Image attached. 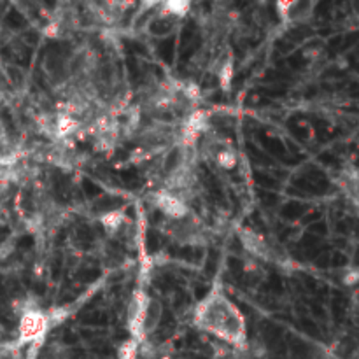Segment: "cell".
<instances>
[{
	"label": "cell",
	"instance_id": "7a4b0ae2",
	"mask_svg": "<svg viewBox=\"0 0 359 359\" xmlns=\"http://www.w3.org/2000/svg\"><path fill=\"white\" fill-rule=\"evenodd\" d=\"M48 316L42 310H39V307L23 312L20 316V323H18L16 343L20 347H23V345H39L44 335L48 333Z\"/></svg>",
	"mask_w": 359,
	"mask_h": 359
},
{
	"label": "cell",
	"instance_id": "52a82bcc",
	"mask_svg": "<svg viewBox=\"0 0 359 359\" xmlns=\"http://www.w3.org/2000/svg\"><path fill=\"white\" fill-rule=\"evenodd\" d=\"M20 349L16 342H0V359H20Z\"/></svg>",
	"mask_w": 359,
	"mask_h": 359
},
{
	"label": "cell",
	"instance_id": "8992f818",
	"mask_svg": "<svg viewBox=\"0 0 359 359\" xmlns=\"http://www.w3.org/2000/svg\"><path fill=\"white\" fill-rule=\"evenodd\" d=\"M119 359H138V342L130 338L119 347Z\"/></svg>",
	"mask_w": 359,
	"mask_h": 359
},
{
	"label": "cell",
	"instance_id": "6da1fadb",
	"mask_svg": "<svg viewBox=\"0 0 359 359\" xmlns=\"http://www.w3.org/2000/svg\"><path fill=\"white\" fill-rule=\"evenodd\" d=\"M193 323L201 332L210 333L233 349H240L247 343L244 316L226 298L221 289L210 293L206 300L195 308Z\"/></svg>",
	"mask_w": 359,
	"mask_h": 359
},
{
	"label": "cell",
	"instance_id": "3957f363",
	"mask_svg": "<svg viewBox=\"0 0 359 359\" xmlns=\"http://www.w3.org/2000/svg\"><path fill=\"white\" fill-rule=\"evenodd\" d=\"M154 206L158 207L169 219H181V217L190 214V207H188V198L182 195L174 193V191L162 190L158 193L153 195Z\"/></svg>",
	"mask_w": 359,
	"mask_h": 359
},
{
	"label": "cell",
	"instance_id": "277c9868",
	"mask_svg": "<svg viewBox=\"0 0 359 359\" xmlns=\"http://www.w3.org/2000/svg\"><path fill=\"white\" fill-rule=\"evenodd\" d=\"M163 317V307L156 298H151L147 300L146 312H144V323H143V336L144 340H147V336L153 335L156 330H158L160 323H162Z\"/></svg>",
	"mask_w": 359,
	"mask_h": 359
},
{
	"label": "cell",
	"instance_id": "5b68a950",
	"mask_svg": "<svg viewBox=\"0 0 359 359\" xmlns=\"http://www.w3.org/2000/svg\"><path fill=\"white\" fill-rule=\"evenodd\" d=\"M238 237H240L242 245H244V247L247 249L251 254H254V256H260V258L269 256V253H270L269 245H267V242H264L263 238L258 235V233L251 232V230H240Z\"/></svg>",
	"mask_w": 359,
	"mask_h": 359
}]
</instances>
